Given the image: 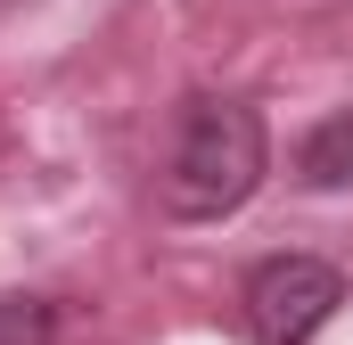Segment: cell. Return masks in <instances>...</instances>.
<instances>
[{
	"mask_svg": "<svg viewBox=\"0 0 353 345\" xmlns=\"http://www.w3.org/2000/svg\"><path fill=\"white\" fill-rule=\"evenodd\" d=\"M271 165L263 115L247 99H189L173 124V148H165V214L173 222H222L255 197V181Z\"/></svg>",
	"mask_w": 353,
	"mask_h": 345,
	"instance_id": "6da1fadb",
	"label": "cell"
},
{
	"mask_svg": "<svg viewBox=\"0 0 353 345\" xmlns=\"http://www.w3.org/2000/svg\"><path fill=\"white\" fill-rule=\"evenodd\" d=\"M0 345H50V304L0 296Z\"/></svg>",
	"mask_w": 353,
	"mask_h": 345,
	"instance_id": "277c9868",
	"label": "cell"
},
{
	"mask_svg": "<svg viewBox=\"0 0 353 345\" xmlns=\"http://www.w3.org/2000/svg\"><path fill=\"white\" fill-rule=\"evenodd\" d=\"M296 172H304L312 189H345V181H353V107L304 132V148H296Z\"/></svg>",
	"mask_w": 353,
	"mask_h": 345,
	"instance_id": "3957f363",
	"label": "cell"
},
{
	"mask_svg": "<svg viewBox=\"0 0 353 345\" xmlns=\"http://www.w3.org/2000/svg\"><path fill=\"white\" fill-rule=\"evenodd\" d=\"M337 304H345V279L321 255H271L247 271V329H255V345H304L312 329H329Z\"/></svg>",
	"mask_w": 353,
	"mask_h": 345,
	"instance_id": "7a4b0ae2",
	"label": "cell"
}]
</instances>
